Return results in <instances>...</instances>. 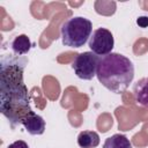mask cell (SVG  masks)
I'll use <instances>...</instances> for the list:
<instances>
[{"label":"cell","mask_w":148,"mask_h":148,"mask_svg":"<svg viewBox=\"0 0 148 148\" xmlns=\"http://www.w3.org/2000/svg\"><path fill=\"white\" fill-rule=\"evenodd\" d=\"M25 58L3 57L0 71V111L12 127L21 125L23 118L32 110L29 90L23 81Z\"/></svg>","instance_id":"cell-1"},{"label":"cell","mask_w":148,"mask_h":148,"mask_svg":"<svg viewBox=\"0 0 148 148\" xmlns=\"http://www.w3.org/2000/svg\"><path fill=\"white\" fill-rule=\"evenodd\" d=\"M96 76L108 90L123 94L134 79V65L127 57L111 52L99 58Z\"/></svg>","instance_id":"cell-2"},{"label":"cell","mask_w":148,"mask_h":148,"mask_svg":"<svg viewBox=\"0 0 148 148\" xmlns=\"http://www.w3.org/2000/svg\"><path fill=\"white\" fill-rule=\"evenodd\" d=\"M61 42L68 47H81L90 38L92 34V23L83 16H74L68 18L60 29Z\"/></svg>","instance_id":"cell-3"},{"label":"cell","mask_w":148,"mask_h":148,"mask_svg":"<svg viewBox=\"0 0 148 148\" xmlns=\"http://www.w3.org/2000/svg\"><path fill=\"white\" fill-rule=\"evenodd\" d=\"M99 57L91 51L77 53L72 62L75 75L81 80H92L97 74Z\"/></svg>","instance_id":"cell-4"},{"label":"cell","mask_w":148,"mask_h":148,"mask_svg":"<svg viewBox=\"0 0 148 148\" xmlns=\"http://www.w3.org/2000/svg\"><path fill=\"white\" fill-rule=\"evenodd\" d=\"M88 45L91 52H94L98 57L108 56L112 52V49L114 46L113 35L111 34L110 30L105 28H98L92 31L88 40Z\"/></svg>","instance_id":"cell-5"},{"label":"cell","mask_w":148,"mask_h":148,"mask_svg":"<svg viewBox=\"0 0 148 148\" xmlns=\"http://www.w3.org/2000/svg\"><path fill=\"white\" fill-rule=\"evenodd\" d=\"M21 125L31 135H42L45 131V120L42 116L35 113L34 111L23 118Z\"/></svg>","instance_id":"cell-6"},{"label":"cell","mask_w":148,"mask_h":148,"mask_svg":"<svg viewBox=\"0 0 148 148\" xmlns=\"http://www.w3.org/2000/svg\"><path fill=\"white\" fill-rule=\"evenodd\" d=\"M133 95L138 104L148 108V77H142L134 83Z\"/></svg>","instance_id":"cell-7"},{"label":"cell","mask_w":148,"mask_h":148,"mask_svg":"<svg viewBox=\"0 0 148 148\" xmlns=\"http://www.w3.org/2000/svg\"><path fill=\"white\" fill-rule=\"evenodd\" d=\"M10 49L14 52L15 56L21 57L23 54H27L30 51V49H31V42H30V39H29V37L27 35H24V34L17 35L12 40Z\"/></svg>","instance_id":"cell-8"},{"label":"cell","mask_w":148,"mask_h":148,"mask_svg":"<svg viewBox=\"0 0 148 148\" xmlns=\"http://www.w3.org/2000/svg\"><path fill=\"white\" fill-rule=\"evenodd\" d=\"M77 145L81 148H96L99 145V135L95 131H82L77 135Z\"/></svg>","instance_id":"cell-9"},{"label":"cell","mask_w":148,"mask_h":148,"mask_svg":"<svg viewBox=\"0 0 148 148\" xmlns=\"http://www.w3.org/2000/svg\"><path fill=\"white\" fill-rule=\"evenodd\" d=\"M103 148H132L131 141L124 134H113L105 139Z\"/></svg>","instance_id":"cell-10"},{"label":"cell","mask_w":148,"mask_h":148,"mask_svg":"<svg viewBox=\"0 0 148 148\" xmlns=\"http://www.w3.org/2000/svg\"><path fill=\"white\" fill-rule=\"evenodd\" d=\"M7 148H29V146L23 140H17V141H14L13 143H10Z\"/></svg>","instance_id":"cell-11"}]
</instances>
